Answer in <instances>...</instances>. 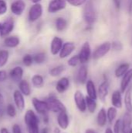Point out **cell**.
Returning a JSON list of instances; mask_svg holds the SVG:
<instances>
[{"label": "cell", "instance_id": "7bdbcfd3", "mask_svg": "<svg viewBox=\"0 0 132 133\" xmlns=\"http://www.w3.org/2000/svg\"><path fill=\"white\" fill-rule=\"evenodd\" d=\"M12 133H23L22 132V129H21L20 126L18 124H14L12 125Z\"/></svg>", "mask_w": 132, "mask_h": 133}, {"label": "cell", "instance_id": "5b68a950", "mask_svg": "<svg viewBox=\"0 0 132 133\" xmlns=\"http://www.w3.org/2000/svg\"><path fill=\"white\" fill-rule=\"evenodd\" d=\"M31 102L37 113L41 115L48 114L49 109H48V106L46 101L40 100L37 97H33L31 100Z\"/></svg>", "mask_w": 132, "mask_h": 133}, {"label": "cell", "instance_id": "30bf717a", "mask_svg": "<svg viewBox=\"0 0 132 133\" xmlns=\"http://www.w3.org/2000/svg\"><path fill=\"white\" fill-rule=\"evenodd\" d=\"M75 45L73 42L71 41H67L65 43H63L62 48L58 53L59 58H65L68 57L69 55H72V53L75 51Z\"/></svg>", "mask_w": 132, "mask_h": 133}, {"label": "cell", "instance_id": "83f0119b", "mask_svg": "<svg viewBox=\"0 0 132 133\" xmlns=\"http://www.w3.org/2000/svg\"><path fill=\"white\" fill-rule=\"evenodd\" d=\"M31 82H32L33 86L35 88H41L44 84V77L41 75H39V74L33 75L32 76V78H31Z\"/></svg>", "mask_w": 132, "mask_h": 133}, {"label": "cell", "instance_id": "f6af8a7d", "mask_svg": "<svg viewBox=\"0 0 132 133\" xmlns=\"http://www.w3.org/2000/svg\"><path fill=\"white\" fill-rule=\"evenodd\" d=\"M114 3V5L115 7L119 9L121 8V0H113Z\"/></svg>", "mask_w": 132, "mask_h": 133}, {"label": "cell", "instance_id": "ab89813d", "mask_svg": "<svg viewBox=\"0 0 132 133\" xmlns=\"http://www.w3.org/2000/svg\"><path fill=\"white\" fill-rule=\"evenodd\" d=\"M7 12V3L4 0H0V16L5 14Z\"/></svg>", "mask_w": 132, "mask_h": 133}, {"label": "cell", "instance_id": "7dc6e473", "mask_svg": "<svg viewBox=\"0 0 132 133\" xmlns=\"http://www.w3.org/2000/svg\"><path fill=\"white\" fill-rule=\"evenodd\" d=\"M43 116H44V118H43L44 122L45 124H47L48 122H49V116H48V115L47 114V115H43Z\"/></svg>", "mask_w": 132, "mask_h": 133}, {"label": "cell", "instance_id": "f5cc1de1", "mask_svg": "<svg viewBox=\"0 0 132 133\" xmlns=\"http://www.w3.org/2000/svg\"><path fill=\"white\" fill-rule=\"evenodd\" d=\"M105 133H113V131L110 128H107L105 131Z\"/></svg>", "mask_w": 132, "mask_h": 133}, {"label": "cell", "instance_id": "ffe728a7", "mask_svg": "<svg viewBox=\"0 0 132 133\" xmlns=\"http://www.w3.org/2000/svg\"><path fill=\"white\" fill-rule=\"evenodd\" d=\"M87 76H88L87 66L85 65H82L78 70L77 76H76V80L79 83L84 84L87 81Z\"/></svg>", "mask_w": 132, "mask_h": 133}, {"label": "cell", "instance_id": "9f6ffc18", "mask_svg": "<svg viewBox=\"0 0 132 133\" xmlns=\"http://www.w3.org/2000/svg\"><path fill=\"white\" fill-rule=\"evenodd\" d=\"M128 133H132V128H131V129H130V131H129Z\"/></svg>", "mask_w": 132, "mask_h": 133}, {"label": "cell", "instance_id": "836d02e7", "mask_svg": "<svg viewBox=\"0 0 132 133\" xmlns=\"http://www.w3.org/2000/svg\"><path fill=\"white\" fill-rule=\"evenodd\" d=\"M117 108H114V107H110L108 108L107 111V120L109 121V122L111 124L114 119L116 118V116H117Z\"/></svg>", "mask_w": 132, "mask_h": 133}, {"label": "cell", "instance_id": "f546056e", "mask_svg": "<svg viewBox=\"0 0 132 133\" xmlns=\"http://www.w3.org/2000/svg\"><path fill=\"white\" fill-rule=\"evenodd\" d=\"M86 110H88L90 113H94L97 108V104L96 100L89 97L88 96L86 97Z\"/></svg>", "mask_w": 132, "mask_h": 133}, {"label": "cell", "instance_id": "db71d44e", "mask_svg": "<svg viewBox=\"0 0 132 133\" xmlns=\"http://www.w3.org/2000/svg\"><path fill=\"white\" fill-rule=\"evenodd\" d=\"M3 101H4V99H3V97H2V94L0 93V103H3Z\"/></svg>", "mask_w": 132, "mask_h": 133}, {"label": "cell", "instance_id": "f35d334b", "mask_svg": "<svg viewBox=\"0 0 132 133\" xmlns=\"http://www.w3.org/2000/svg\"><path fill=\"white\" fill-rule=\"evenodd\" d=\"M66 2L69 3L72 6H81L84 5L88 0H65Z\"/></svg>", "mask_w": 132, "mask_h": 133}, {"label": "cell", "instance_id": "4fadbf2b", "mask_svg": "<svg viewBox=\"0 0 132 133\" xmlns=\"http://www.w3.org/2000/svg\"><path fill=\"white\" fill-rule=\"evenodd\" d=\"M62 45H63V40L59 37H54L53 39L51 40V46H50L51 53L53 55H57L60 52Z\"/></svg>", "mask_w": 132, "mask_h": 133}, {"label": "cell", "instance_id": "74e56055", "mask_svg": "<svg viewBox=\"0 0 132 133\" xmlns=\"http://www.w3.org/2000/svg\"><path fill=\"white\" fill-rule=\"evenodd\" d=\"M79 63H80V62H79V58L78 55H74L68 60V64L71 67H75L78 65Z\"/></svg>", "mask_w": 132, "mask_h": 133}, {"label": "cell", "instance_id": "bcb514c9", "mask_svg": "<svg viewBox=\"0 0 132 133\" xmlns=\"http://www.w3.org/2000/svg\"><path fill=\"white\" fill-rule=\"evenodd\" d=\"M128 12L130 13L132 12V0H128Z\"/></svg>", "mask_w": 132, "mask_h": 133}, {"label": "cell", "instance_id": "d6a6232c", "mask_svg": "<svg viewBox=\"0 0 132 133\" xmlns=\"http://www.w3.org/2000/svg\"><path fill=\"white\" fill-rule=\"evenodd\" d=\"M9 58V52L7 50H0V69L7 64Z\"/></svg>", "mask_w": 132, "mask_h": 133}, {"label": "cell", "instance_id": "681fc988", "mask_svg": "<svg viewBox=\"0 0 132 133\" xmlns=\"http://www.w3.org/2000/svg\"><path fill=\"white\" fill-rule=\"evenodd\" d=\"M40 133H49V129L48 128H44Z\"/></svg>", "mask_w": 132, "mask_h": 133}, {"label": "cell", "instance_id": "52a82bcc", "mask_svg": "<svg viewBox=\"0 0 132 133\" xmlns=\"http://www.w3.org/2000/svg\"><path fill=\"white\" fill-rule=\"evenodd\" d=\"M110 48H111V43H110L108 41L103 43L95 50V51L93 52V58L95 60L103 58L110 51Z\"/></svg>", "mask_w": 132, "mask_h": 133}, {"label": "cell", "instance_id": "7c38bea8", "mask_svg": "<svg viewBox=\"0 0 132 133\" xmlns=\"http://www.w3.org/2000/svg\"><path fill=\"white\" fill-rule=\"evenodd\" d=\"M26 9V3L23 0H16L10 6L11 12L16 16H21Z\"/></svg>", "mask_w": 132, "mask_h": 133}, {"label": "cell", "instance_id": "8fae6325", "mask_svg": "<svg viewBox=\"0 0 132 133\" xmlns=\"http://www.w3.org/2000/svg\"><path fill=\"white\" fill-rule=\"evenodd\" d=\"M14 29V20L12 18L7 19L2 23L1 30H0V37H6Z\"/></svg>", "mask_w": 132, "mask_h": 133}, {"label": "cell", "instance_id": "7402d4cb", "mask_svg": "<svg viewBox=\"0 0 132 133\" xmlns=\"http://www.w3.org/2000/svg\"><path fill=\"white\" fill-rule=\"evenodd\" d=\"M86 92H87L88 97L92 99L96 100L97 99V91H96L94 83L92 80L86 81Z\"/></svg>", "mask_w": 132, "mask_h": 133}, {"label": "cell", "instance_id": "6da1fadb", "mask_svg": "<svg viewBox=\"0 0 132 133\" xmlns=\"http://www.w3.org/2000/svg\"><path fill=\"white\" fill-rule=\"evenodd\" d=\"M24 122L27 127L28 133H40V129H39L40 119L33 111L32 110L26 111L24 115Z\"/></svg>", "mask_w": 132, "mask_h": 133}, {"label": "cell", "instance_id": "f1b7e54d", "mask_svg": "<svg viewBox=\"0 0 132 133\" xmlns=\"http://www.w3.org/2000/svg\"><path fill=\"white\" fill-rule=\"evenodd\" d=\"M124 104H125V108L128 111V112H132V100H131V88H128V90H127L126 94H125V97H124Z\"/></svg>", "mask_w": 132, "mask_h": 133}, {"label": "cell", "instance_id": "816d5d0a", "mask_svg": "<svg viewBox=\"0 0 132 133\" xmlns=\"http://www.w3.org/2000/svg\"><path fill=\"white\" fill-rule=\"evenodd\" d=\"M54 133H61V130H60V129L56 127V128L54 129Z\"/></svg>", "mask_w": 132, "mask_h": 133}, {"label": "cell", "instance_id": "1f68e13d", "mask_svg": "<svg viewBox=\"0 0 132 133\" xmlns=\"http://www.w3.org/2000/svg\"><path fill=\"white\" fill-rule=\"evenodd\" d=\"M129 67H130V65H129V64H128V63L121 64V65H119V66L117 67V69L115 70V76H116L117 78L121 77L122 76H124V75L127 72V71L129 69Z\"/></svg>", "mask_w": 132, "mask_h": 133}, {"label": "cell", "instance_id": "ba28073f", "mask_svg": "<svg viewBox=\"0 0 132 133\" xmlns=\"http://www.w3.org/2000/svg\"><path fill=\"white\" fill-rule=\"evenodd\" d=\"M66 5L67 2L65 0H51L48 4L47 11L50 13H55L65 9Z\"/></svg>", "mask_w": 132, "mask_h": 133}, {"label": "cell", "instance_id": "8992f818", "mask_svg": "<svg viewBox=\"0 0 132 133\" xmlns=\"http://www.w3.org/2000/svg\"><path fill=\"white\" fill-rule=\"evenodd\" d=\"M78 56H79L80 63L86 64V62H89V60L91 57V47H90L89 42L86 41L83 44Z\"/></svg>", "mask_w": 132, "mask_h": 133}, {"label": "cell", "instance_id": "e575fe53", "mask_svg": "<svg viewBox=\"0 0 132 133\" xmlns=\"http://www.w3.org/2000/svg\"><path fill=\"white\" fill-rule=\"evenodd\" d=\"M46 58H47L46 53H44V52H39V53H37V54L33 57V62H34L36 64H38V65L44 63V62L46 61Z\"/></svg>", "mask_w": 132, "mask_h": 133}, {"label": "cell", "instance_id": "8d00e7d4", "mask_svg": "<svg viewBox=\"0 0 132 133\" xmlns=\"http://www.w3.org/2000/svg\"><path fill=\"white\" fill-rule=\"evenodd\" d=\"M33 62V56L30 54H26L23 55V63L25 66L26 67H30L32 65Z\"/></svg>", "mask_w": 132, "mask_h": 133}, {"label": "cell", "instance_id": "d4e9b609", "mask_svg": "<svg viewBox=\"0 0 132 133\" xmlns=\"http://www.w3.org/2000/svg\"><path fill=\"white\" fill-rule=\"evenodd\" d=\"M111 102L114 108H122V99H121V92L116 90L113 93L111 97Z\"/></svg>", "mask_w": 132, "mask_h": 133}, {"label": "cell", "instance_id": "ee69618b", "mask_svg": "<svg viewBox=\"0 0 132 133\" xmlns=\"http://www.w3.org/2000/svg\"><path fill=\"white\" fill-rule=\"evenodd\" d=\"M113 48L114 50H117V51L121 50V48H122L121 43H120V42H114L113 43Z\"/></svg>", "mask_w": 132, "mask_h": 133}, {"label": "cell", "instance_id": "4dcf8cb0", "mask_svg": "<svg viewBox=\"0 0 132 133\" xmlns=\"http://www.w3.org/2000/svg\"><path fill=\"white\" fill-rule=\"evenodd\" d=\"M65 67L64 65H59L54 66L52 69H51L49 71V74H50V76H51L53 77H58L65 71Z\"/></svg>", "mask_w": 132, "mask_h": 133}, {"label": "cell", "instance_id": "44dd1931", "mask_svg": "<svg viewBox=\"0 0 132 133\" xmlns=\"http://www.w3.org/2000/svg\"><path fill=\"white\" fill-rule=\"evenodd\" d=\"M132 79V69H128L127 72L123 76V79L121 83V92L124 93L128 87Z\"/></svg>", "mask_w": 132, "mask_h": 133}, {"label": "cell", "instance_id": "d6986e66", "mask_svg": "<svg viewBox=\"0 0 132 133\" xmlns=\"http://www.w3.org/2000/svg\"><path fill=\"white\" fill-rule=\"evenodd\" d=\"M108 92H109V83L107 79H105L99 86L98 91H97V95L101 101H105L106 97L108 95Z\"/></svg>", "mask_w": 132, "mask_h": 133}, {"label": "cell", "instance_id": "11a10c76", "mask_svg": "<svg viewBox=\"0 0 132 133\" xmlns=\"http://www.w3.org/2000/svg\"><path fill=\"white\" fill-rule=\"evenodd\" d=\"M30 1L33 3H39L41 0H30Z\"/></svg>", "mask_w": 132, "mask_h": 133}, {"label": "cell", "instance_id": "b9f144b4", "mask_svg": "<svg viewBox=\"0 0 132 133\" xmlns=\"http://www.w3.org/2000/svg\"><path fill=\"white\" fill-rule=\"evenodd\" d=\"M7 79V72L5 70H0V83H3Z\"/></svg>", "mask_w": 132, "mask_h": 133}, {"label": "cell", "instance_id": "d590c367", "mask_svg": "<svg viewBox=\"0 0 132 133\" xmlns=\"http://www.w3.org/2000/svg\"><path fill=\"white\" fill-rule=\"evenodd\" d=\"M6 114L10 118H15L16 116V107L13 104H8L7 107H6Z\"/></svg>", "mask_w": 132, "mask_h": 133}, {"label": "cell", "instance_id": "9a60e30c", "mask_svg": "<svg viewBox=\"0 0 132 133\" xmlns=\"http://www.w3.org/2000/svg\"><path fill=\"white\" fill-rule=\"evenodd\" d=\"M23 76V69L21 66H16L12 69L9 72V77L12 81L19 83L22 80Z\"/></svg>", "mask_w": 132, "mask_h": 133}, {"label": "cell", "instance_id": "60d3db41", "mask_svg": "<svg viewBox=\"0 0 132 133\" xmlns=\"http://www.w3.org/2000/svg\"><path fill=\"white\" fill-rule=\"evenodd\" d=\"M121 120L118 119L115 122L114 125V132L113 133H121Z\"/></svg>", "mask_w": 132, "mask_h": 133}, {"label": "cell", "instance_id": "5bb4252c", "mask_svg": "<svg viewBox=\"0 0 132 133\" xmlns=\"http://www.w3.org/2000/svg\"><path fill=\"white\" fill-rule=\"evenodd\" d=\"M13 101L16 108L22 111L25 108V99L24 96L19 92V90H16L13 92Z\"/></svg>", "mask_w": 132, "mask_h": 133}, {"label": "cell", "instance_id": "cb8c5ba5", "mask_svg": "<svg viewBox=\"0 0 132 133\" xmlns=\"http://www.w3.org/2000/svg\"><path fill=\"white\" fill-rule=\"evenodd\" d=\"M3 42H4V45L5 47L10 48H16L19 44L20 40L16 36H10V37H5Z\"/></svg>", "mask_w": 132, "mask_h": 133}, {"label": "cell", "instance_id": "c3c4849f", "mask_svg": "<svg viewBox=\"0 0 132 133\" xmlns=\"http://www.w3.org/2000/svg\"><path fill=\"white\" fill-rule=\"evenodd\" d=\"M85 133H97L94 129H88L86 130V132Z\"/></svg>", "mask_w": 132, "mask_h": 133}, {"label": "cell", "instance_id": "6f0895ef", "mask_svg": "<svg viewBox=\"0 0 132 133\" xmlns=\"http://www.w3.org/2000/svg\"><path fill=\"white\" fill-rule=\"evenodd\" d=\"M1 26H2V23H0V30H1Z\"/></svg>", "mask_w": 132, "mask_h": 133}, {"label": "cell", "instance_id": "f907efd6", "mask_svg": "<svg viewBox=\"0 0 132 133\" xmlns=\"http://www.w3.org/2000/svg\"><path fill=\"white\" fill-rule=\"evenodd\" d=\"M0 133H9V132L8 131L7 129H5V128H2V129H0Z\"/></svg>", "mask_w": 132, "mask_h": 133}, {"label": "cell", "instance_id": "277c9868", "mask_svg": "<svg viewBox=\"0 0 132 133\" xmlns=\"http://www.w3.org/2000/svg\"><path fill=\"white\" fill-rule=\"evenodd\" d=\"M43 14V7L40 3H34L29 9L28 19L30 22H35L38 20Z\"/></svg>", "mask_w": 132, "mask_h": 133}, {"label": "cell", "instance_id": "ac0fdd59", "mask_svg": "<svg viewBox=\"0 0 132 133\" xmlns=\"http://www.w3.org/2000/svg\"><path fill=\"white\" fill-rule=\"evenodd\" d=\"M69 86H70V81L68 78L62 77L57 82L55 88L58 94H63L69 88Z\"/></svg>", "mask_w": 132, "mask_h": 133}, {"label": "cell", "instance_id": "e0dca14e", "mask_svg": "<svg viewBox=\"0 0 132 133\" xmlns=\"http://www.w3.org/2000/svg\"><path fill=\"white\" fill-rule=\"evenodd\" d=\"M132 123V116L130 112H126L121 121V132L128 133Z\"/></svg>", "mask_w": 132, "mask_h": 133}, {"label": "cell", "instance_id": "3957f363", "mask_svg": "<svg viewBox=\"0 0 132 133\" xmlns=\"http://www.w3.org/2000/svg\"><path fill=\"white\" fill-rule=\"evenodd\" d=\"M45 101L47 104L49 111L58 114L62 111H66V107L65 106V104L59 99H58L54 94H50Z\"/></svg>", "mask_w": 132, "mask_h": 133}, {"label": "cell", "instance_id": "603a6c76", "mask_svg": "<svg viewBox=\"0 0 132 133\" xmlns=\"http://www.w3.org/2000/svg\"><path fill=\"white\" fill-rule=\"evenodd\" d=\"M19 92L26 97H28L31 94V88H30V85L28 83L27 80L25 79H22L21 81L19 82Z\"/></svg>", "mask_w": 132, "mask_h": 133}, {"label": "cell", "instance_id": "4316f807", "mask_svg": "<svg viewBox=\"0 0 132 133\" xmlns=\"http://www.w3.org/2000/svg\"><path fill=\"white\" fill-rule=\"evenodd\" d=\"M54 25H55L56 30L58 31H59V32H61V31H63V30H65L66 29V27L68 26V22H67V20L65 18L58 17L55 19Z\"/></svg>", "mask_w": 132, "mask_h": 133}, {"label": "cell", "instance_id": "7a4b0ae2", "mask_svg": "<svg viewBox=\"0 0 132 133\" xmlns=\"http://www.w3.org/2000/svg\"><path fill=\"white\" fill-rule=\"evenodd\" d=\"M83 18L87 25L92 26L96 20V12L93 0H88L83 10Z\"/></svg>", "mask_w": 132, "mask_h": 133}, {"label": "cell", "instance_id": "484cf974", "mask_svg": "<svg viewBox=\"0 0 132 133\" xmlns=\"http://www.w3.org/2000/svg\"><path fill=\"white\" fill-rule=\"evenodd\" d=\"M107 121V111L104 108H101L100 110V111L98 112L97 117H96V122L99 126L100 127H103Z\"/></svg>", "mask_w": 132, "mask_h": 133}, {"label": "cell", "instance_id": "2e32d148", "mask_svg": "<svg viewBox=\"0 0 132 133\" xmlns=\"http://www.w3.org/2000/svg\"><path fill=\"white\" fill-rule=\"evenodd\" d=\"M57 122L61 129H67L69 125V118L66 111L58 113L57 117Z\"/></svg>", "mask_w": 132, "mask_h": 133}, {"label": "cell", "instance_id": "9c48e42d", "mask_svg": "<svg viewBox=\"0 0 132 133\" xmlns=\"http://www.w3.org/2000/svg\"><path fill=\"white\" fill-rule=\"evenodd\" d=\"M74 101L75 104L81 112H85L86 111V97L83 94L80 90H77L74 94Z\"/></svg>", "mask_w": 132, "mask_h": 133}]
</instances>
